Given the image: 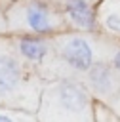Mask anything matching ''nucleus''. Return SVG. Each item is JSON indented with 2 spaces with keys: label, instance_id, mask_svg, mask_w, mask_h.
Masks as SVG:
<instances>
[{
  "label": "nucleus",
  "instance_id": "obj_9",
  "mask_svg": "<svg viewBox=\"0 0 120 122\" xmlns=\"http://www.w3.org/2000/svg\"><path fill=\"white\" fill-rule=\"evenodd\" d=\"M0 122H36V118L23 109L0 107Z\"/></svg>",
  "mask_w": 120,
  "mask_h": 122
},
{
  "label": "nucleus",
  "instance_id": "obj_3",
  "mask_svg": "<svg viewBox=\"0 0 120 122\" xmlns=\"http://www.w3.org/2000/svg\"><path fill=\"white\" fill-rule=\"evenodd\" d=\"M6 19L13 34L55 36L69 29L59 8L50 0H17L8 10Z\"/></svg>",
  "mask_w": 120,
  "mask_h": 122
},
{
  "label": "nucleus",
  "instance_id": "obj_5",
  "mask_svg": "<svg viewBox=\"0 0 120 122\" xmlns=\"http://www.w3.org/2000/svg\"><path fill=\"white\" fill-rule=\"evenodd\" d=\"M84 84L91 95L103 101H114L120 92V76L107 59H97L84 74Z\"/></svg>",
  "mask_w": 120,
  "mask_h": 122
},
{
  "label": "nucleus",
  "instance_id": "obj_1",
  "mask_svg": "<svg viewBox=\"0 0 120 122\" xmlns=\"http://www.w3.org/2000/svg\"><path fill=\"white\" fill-rule=\"evenodd\" d=\"M40 93L36 71L17 55L11 38L0 36V107L30 111L38 107Z\"/></svg>",
  "mask_w": 120,
  "mask_h": 122
},
{
  "label": "nucleus",
  "instance_id": "obj_11",
  "mask_svg": "<svg viewBox=\"0 0 120 122\" xmlns=\"http://www.w3.org/2000/svg\"><path fill=\"white\" fill-rule=\"evenodd\" d=\"M114 101H116V109H118V111H120V92H118V95H116V97H114Z\"/></svg>",
  "mask_w": 120,
  "mask_h": 122
},
{
  "label": "nucleus",
  "instance_id": "obj_8",
  "mask_svg": "<svg viewBox=\"0 0 120 122\" xmlns=\"http://www.w3.org/2000/svg\"><path fill=\"white\" fill-rule=\"evenodd\" d=\"M97 27L120 38V0H101L97 4Z\"/></svg>",
  "mask_w": 120,
  "mask_h": 122
},
{
  "label": "nucleus",
  "instance_id": "obj_7",
  "mask_svg": "<svg viewBox=\"0 0 120 122\" xmlns=\"http://www.w3.org/2000/svg\"><path fill=\"white\" fill-rule=\"evenodd\" d=\"M53 4L69 29L78 32H93L97 29V0H55Z\"/></svg>",
  "mask_w": 120,
  "mask_h": 122
},
{
  "label": "nucleus",
  "instance_id": "obj_6",
  "mask_svg": "<svg viewBox=\"0 0 120 122\" xmlns=\"http://www.w3.org/2000/svg\"><path fill=\"white\" fill-rule=\"evenodd\" d=\"M13 50L17 55L30 65L34 71L42 69L48 65V61L53 59V46H51V36H42V34H15L11 38Z\"/></svg>",
  "mask_w": 120,
  "mask_h": 122
},
{
  "label": "nucleus",
  "instance_id": "obj_4",
  "mask_svg": "<svg viewBox=\"0 0 120 122\" xmlns=\"http://www.w3.org/2000/svg\"><path fill=\"white\" fill-rule=\"evenodd\" d=\"M53 63L67 69L70 74H86V71L101 59L95 40L88 32H59L51 36Z\"/></svg>",
  "mask_w": 120,
  "mask_h": 122
},
{
  "label": "nucleus",
  "instance_id": "obj_10",
  "mask_svg": "<svg viewBox=\"0 0 120 122\" xmlns=\"http://www.w3.org/2000/svg\"><path fill=\"white\" fill-rule=\"evenodd\" d=\"M109 63H110V67L118 72V76H120V46H116L114 50H112V53H110V57H109Z\"/></svg>",
  "mask_w": 120,
  "mask_h": 122
},
{
  "label": "nucleus",
  "instance_id": "obj_2",
  "mask_svg": "<svg viewBox=\"0 0 120 122\" xmlns=\"http://www.w3.org/2000/svg\"><path fill=\"white\" fill-rule=\"evenodd\" d=\"M40 122H91V93L84 82L61 76L42 88Z\"/></svg>",
  "mask_w": 120,
  "mask_h": 122
}]
</instances>
